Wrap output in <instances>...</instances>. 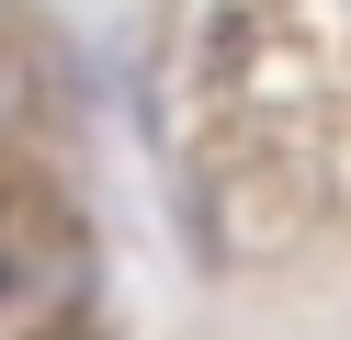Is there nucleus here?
Here are the masks:
<instances>
[{"label": "nucleus", "mask_w": 351, "mask_h": 340, "mask_svg": "<svg viewBox=\"0 0 351 340\" xmlns=\"http://www.w3.org/2000/svg\"><path fill=\"white\" fill-rule=\"evenodd\" d=\"M0 284H12V261H0Z\"/></svg>", "instance_id": "nucleus-1"}]
</instances>
